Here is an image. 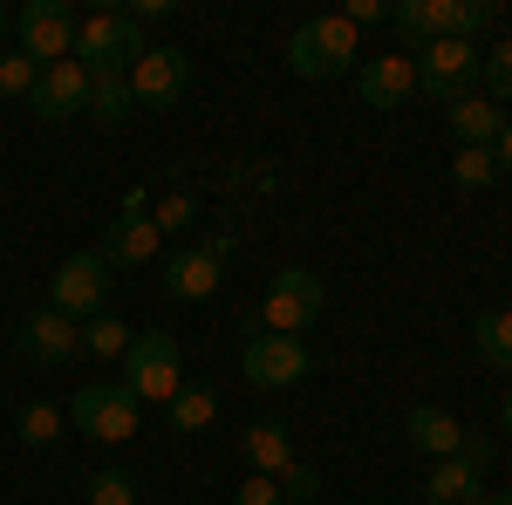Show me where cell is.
Listing matches in <instances>:
<instances>
[{
  "label": "cell",
  "instance_id": "6da1fadb",
  "mask_svg": "<svg viewBox=\"0 0 512 505\" xmlns=\"http://www.w3.org/2000/svg\"><path fill=\"white\" fill-rule=\"evenodd\" d=\"M355 55H362V28H349V14H315L287 35V69L301 82L355 76Z\"/></svg>",
  "mask_w": 512,
  "mask_h": 505
},
{
  "label": "cell",
  "instance_id": "7a4b0ae2",
  "mask_svg": "<svg viewBox=\"0 0 512 505\" xmlns=\"http://www.w3.org/2000/svg\"><path fill=\"white\" fill-rule=\"evenodd\" d=\"M123 389L137 403H171L185 389V355H178V335L164 328H137V342L123 355Z\"/></svg>",
  "mask_w": 512,
  "mask_h": 505
},
{
  "label": "cell",
  "instance_id": "3957f363",
  "mask_svg": "<svg viewBox=\"0 0 512 505\" xmlns=\"http://www.w3.org/2000/svg\"><path fill=\"white\" fill-rule=\"evenodd\" d=\"M144 48H151V41H144V28H137L123 7H103V14H82L76 21V62L89 76H103V69H123V76H130V62H137Z\"/></svg>",
  "mask_w": 512,
  "mask_h": 505
},
{
  "label": "cell",
  "instance_id": "277c9868",
  "mask_svg": "<svg viewBox=\"0 0 512 505\" xmlns=\"http://www.w3.org/2000/svg\"><path fill=\"white\" fill-rule=\"evenodd\" d=\"M76 7L69 0H28L21 14H14V35H21V55L35 62V69H55V62H69L76 55Z\"/></svg>",
  "mask_w": 512,
  "mask_h": 505
},
{
  "label": "cell",
  "instance_id": "5b68a950",
  "mask_svg": "<svg viewBox=\"0 0 512 505\" xmlns=\"http://www.w3.org/2000/svg\"><path fill=\"white\" fill-rule=\"evenodd\" d=\"M137 396L123 383H82L76 403H69V424L82 430V437H96V444H130L137 437Z\"/></svg>",
  "mask_w": 512,
  "mask_h": 505
},
{
  "label": "cell",
  "instance_id": "8992f818",
  "mask_svg": "<svg viewBox=\"0 0 512 505\" xmlns=\"http://www.w3.org/2000/svg\"><path fill=\"white\" fill-rule=\"evenodd\" d=\"M110 260L103 253H69L62 267H55V280H48V308L69 314V321H89V314H103V301H110Z\"/></svg>",
  "mask_w": 512,
  "mask_h": 505
},
{
  "label": "cell",
  "instance_id": "52a82bcc",
  "mask_svg": "<svg viewBox=\"0 0 512 505\" xmlns=\"http://www.w3.org/2000/svg\"><path fill=\"white\" fill-rule=\"evenodd\" d=\"M321 308H328V287H321V273L308 267H280L274 287H267V335H301V328H315Z\"/></svg>",
  "mask_w": 512,
  "mask_h": 505
},
{
  "label": "cell",
  "instance_id": "ba28073f",
  "mask_svg": "<svg viewBox=\"0 0 512 505\" xmlns=\"http://www.w3.org/2000/svg\"><path fill=\"white\" fill-rule=\"evenodd\" d=\"M239 369H246L253 389H294V383H308L315 355H308L301 335H267V328H260V335L239 349Z\"/></svg>",
  "mask_w": 512,
  "mask_h": 505
},
{
  "label": "cell",
  "instance_id": "9c48e42d",
  "mask_svg": "<svg viewBox=\"0 0 512 505\" xmlns=\"http://www.w3.org/2000/svg\"><path fill=\"white\" fill-rule=\"evenodd\" d=\"M185 89H192V55L171 48V41H151V48L130 62V96H137V110H171Z\"/></svg>",
  "mask_w": 512,
  "mask_h": 505
},
{
  "label": "cell",
  "instance_id": "30bf717a",
  "mask_svg": "<svg viewBox=\"0 0 512 505\" xmlns=\"http://www.w3.org/2000/svg\"><path fill=\"white\" fill-rule=\"evenodd\" d=\"M478 62H485L478 41H431V48L417 55V89L437 96V103H458V96L478 89Z\"/></svg>",
  "mask_w": 512,
  "mask_h": 505
},
{
  "label": "cell",
  "instance_id": "8fae6325",
  "mask_svg": "<svg viewBox=\"0 0 512 505\" xmlns=\"http://www.w3.org/2000/svg\"><path fill=\"white\" fill-rule=\"evenodd\" d=\"M14 349L28 355V362H41V369H55V362L82 355V321H69V314H55V308H35L14 321Z\"/></svg>",
  "mask_w": 512,
  "mask_h": 505
},
{
  "label": "cell",
  "instance_id": "7c38bea8",
  "mask_svg": "<svg viewBox=\"0 0 512 505\" xmlns=\"http://www.w3.org/2000/svg\"><path fill=\"white\" fill-rule=\"evenodd\" d=\"M226 239H212V246H192V253H171L164 260V294L171 301H212L219 294V280H226Z\"/></svg>",
  "mask_w": 512,
  "mask_h": 505
},
{
  "label": "cell",
  "instance_id": "4fadbf2b",
  "mask_svg": "<svg viewBox=\"0 0 512 505\" xmlns=\"http://www.w3.org/2000/svg\"><path fill=\"white\" fill-rule=\"evenodd\" d=\"M28 110H35L41 123H69L89 110V69H82L76 55L69 62H55V69H41L35 76V96H28Z\"/></svg>",
  "mask_w": 512,
  "mask_h": 505
},
{
  "label": "cell",
  "instance_id": "5bb4252c",
  "mask_svg": "<svg viewBox=\"0 0 512 505\" xmlns=\"http://www.w3.org/2000/svg\"><path fill=\"white\" fill-rule=\"evenodd\" d=\"M355 89L369 110H403L417 96V62L410 55H369V62H355Z\"/></svg>",
  "mask_w": 512,
  "mask_h": 505
},
{
  "label": "cell",
  "instance_id": "9a60e30c",
  "mask_svg": "<svg viewBox=\"0 0 512 505\" xmlns=\"http://www.w3.org/2000/svg\"><path fill=\"white\" fill-rule=\"evenodd\" d=\"M158 246H164V233L144 219V212H130V219L110 226V239H103L96 253L110 260V273H117V267H151V260H158Z\"/></svg>",
  "mask_w": 512,
  "mask_h": 505
},
{
  "label": "cell",
  "instance_id": "2e32d148",
  "mask_svg": "<svg viewBox=\"0 0 512 505\" xmlns=\"http://www.w3.org/2000/svg\"><path fill=\"white\" fill-rule=\"evenodd\" d=\"M403 430H410V444H417L431 465L437 458H458V437H465V424H458L444 403H417V410L403 417Z\"/></svg>",
  "mask_w": 512,
  "mask_h": 505
},
{
  "label": "cell",
  "instance_id": "e0dca14e",
  "mask_svg": "<svg viewBox=\"0 0 512 505\" xmlns=\"http://www.w3.org/2000/svg\"><path fill=\"white\" fill-rule=\"evenodd\" d=\"M444 110H451V130H458V144H478V151H492V144H499V130H506V110H499L485 89L458 96V103H444Z\"/></svg>",
  "mask_w": 512,
  "mask_h": 505
},
{
  "label": "cell",
  "instance_id": "ac0fdd59",
  "mask_svg": "<svg viewBox=\"0 0 512 505\" xmlns=\"http://www.w3.org/2000/svg\"><path fill=\"white\" fill-rule=\"evenodd\" d=\"M485 471L458 465V458H437L431 478H424V505H485Z\"/></svg>",
  "mask_w": 512,
  "mask_h": 505
},
{
  "label": "cell",
  "instance_id": "d6986e66",
  "mask_svg": "<svg viewBox=\"0 0 512 505\" xmlns=\"http://www.w3.org/2000/svg\"><path fill=\"white\" fill-rule=\"evenodd\" d=\"M246 458H253L260 478H287V471L301 465V458H294V430L287 424H253L246 430Z\"/></svg>",
  "mask_w": 512,
  "mask_h": 505
},
{
  "label": "cell",
  "instance_id": "ffe728a7",
  "mask_svg": "<svg viewBox=\"0 0 512 505\" xmlns=\"http://www.w3.org/2000/svg\"><path fill=\"white\" fill-rule=\"evenodd\" d=\"M62 430H69V410L62 403H21V417H14V437L28 444V451H55L62 444Z\"/></svg>",
  "mask_w": 512,
  "mask_h": 505
},
{
  "label": "cell",
  "instance_id": "44dd1931",
  "mask_svg": "<svg viewBox=\"0 0 512 505\" xmlns=\"http://www.w3.org/2000/svg\"><path fill=\"white\" fill-rule=\"evenodd\" d=\"M164 424H171V437H198L205 424H219V396L212 389H178L171 403H164Z\"/></svg>",
  "mask_w": 512,
  "mask_h": 505
},
{
  "label": "cell",
  "instance_id": "7402d4cb",
  "mask_svg": "<svg viewBox=\"0 0 512 505\" xmlns=\"http://www.w3.org/2000/svg\"><path fill=\"white\" fill-rule=\"evenodd\" d=\"M431 21H437V41H472L492 28V7L485 0H431Z\"/></svg>",
  "mask_w": 512,
  "mask_h": 505
},
{
  "label": "cell",
  "instance_id": "603a6c76",
  "mask_svg": "<svg viewBox=\"0 0 512 505\" xmlns=\"http://www.w3.org/2000/svg\"><path fill=\"white\" fill-rule=\"evenodd\" d=\"M130 342H137V335H130V321H117L110 308L82 321V355H96V362H123V355H130Z\"/></svg>",
  "mask_w": 512,
  "mask_h": 505
},
{
  "label": "cell",
  "instance_id": "cb8c5ba5",
  "mask_svg": "<svg viewBox=\"0 0 512 505\" xmlns=\"http://www.w3.org/2000/svg\"><path fill=\"white\" fill-rule=\"evenodd\" d=\"M130 110H137V96H130V76H123V69L89 76V117L96 123H123Z\"/></svg>",
  "mask_w": 512,
  "mask_h": 505
},
{
  "label": "cell",
  "instance_id": "d4e9b609",
  "mask_svg": "<svg viewBox=\"0 0 512 505\" xmlns=\"http://www.w3.org/2000/svg\"><path fill=\"white\" fill-rule=\"evenodd\" d=\"M472 335H478V355H485L499 376H512V308H485Z\"/></svg>",
  "mask_w": 512,
  "mask_h": 505
},
{
  "label": "cell",
  "instance_id": "484cf974",
  "mask_svg": "<svg viewBox=\"0 0 512 505\" xmlns=\"http://www.w3.org/2000/svg\"><path fill=\"white\" fill-rule=\"evenodd\" d=\"M451 178H458L465 192H485V185L499 178V157L478 151V144H458V157H451Z\"/></svg>",
  "mask_w": 512,
  "mask_h": 505
},
{
  "label": "cell",
  "instance_id": "4316f807",
  "mask_svg": "<svg viewBox=\"0 0 512 505\" xmlns=\"http://www.w3.org/2000/svg\"><path fill=\"white\" fill-rule=\"evenodd\" d=\"M478 82H485V96H492V103H512V41H492V48H485Z\"/></svg>",
  "mask_w": 512,
  "mask_h": 505
},
{
  "label": "cell",
  "instance_id": "83f0119b",
  "mask_svg": "<svg viewBox=\"0 0 512 505\" xmlns=\"http://www.w3.org/2000/svg\"><path fill=\"white\" fill-rule=\"evenodd\" d=\"M89 505H137V478L130 471H96L89 478Z\"/></svg>",
  "mask_w": 512,
  "mask_h": 505
},
{
  "label": "cell",
  "instance_id": "f1b7e54d",
  "mask_svg": "<svg viewBox=\"0 0 512 505\" xmlns=\"http://www.w3.org/2000/svg\"><path fill=\"white\" fill-rule=\"evenodd\" d=\"M35 62L28 55H0V96H35Z\"/></svg>",
  "mask_w": 512,
  "mask_h": 505
},
{
  "label": "cell",
  "instance_id": "f546056e",
  "mask_svg": "<svg viewBox=\"0 0 512 505\" xmlns=\"http://www.w3.org/2000/svg\"><path fill=\"white\" fill-rule=\"evenodd\" d=\"M151 226H158V233H178V226H192V192H171V198H158Z\"/></svg>",
  "mask_w": 512,
  "mask_h": 505
},
{
  "label": "cell",
  "instance_id": "4dcf8cb0",
  "mask_svg": "<svg viewBox=\"0 0 512 505\" xmlns=\"http://www.w3.org/2000/svg\"><path fill=\"white\" fill-rule=\"evenodd\" d=\"M233 505H287V492H280V478H260V471H253L233 492Z\"/></svg>",
  "mask_w": 512,
  "mask_h": 505
},
{
  "label": "cell",
  "instance_id": "1f68e13d",
  "mask_svg": "<svg viewBox=\"0 0 512 505\" xmlns=\"http://www.w3.org/2000/svg\"><path fill=\"white\" fill-rule=\"evenodd\" d=\"M458 465H472V471L492 465V430H465L458 437Z\"/></svg>",
  "mask_w": 512,
  "mask_h": 505
},
{
  "label": "cell",
  "instance_id": "d6a6232c",
  "mask_svg": "<svg viewBox=\"0 0 512 505\" xmlns=\"http://www.w3.org/2000/svg\"><path fill=\"white\" fill-rule=\"evenodd\" d=\"M280 492H287V505L315 499V492H321V471H315V465H294V471H287V478H280Z\"/></svg>",
  "mask_w": 512,
  "mask_h": 505
},
{
  "label": "cell",
  "instance_id": "836d02e7",
  "mask_svg": "<svg viewBox=\"0 0 512 505\" xmlns=\"http://www.w3.org/2000/svg\"><path fill=\"white\" fill-rule=\"evenodd\" d=\"M123 14H130L137 28H151V21H171V14H178V0H130Z\"/></svg>",
  "mask_w": 512,
  "mask_h": 505
},
{
  "label": "cell",
  "instance_id": "e575fe53",
  "mask_svg": "<svg viewBox=\"0 0 512 505\" xmlns=\"http://www.w3.org/2000/svg\"><path fill=\"white\" fill-rule=\"evenodd\" d=\"M362 21H390V0H355V7H349V28H362Z\"/></svg>",
  "mask_w": 512,
  "mask_h": 505
},
{
  "label": "cell",
  "instance_id": "d590c367",
  "mask_svg": "<svg viewBox=\"0 0 512 505\" xmlns=\"http://www.w3.org/2000/svg\"><path fill=\"white\" fill-rule=\"evenodd\" d=\"M492 157H499V171H512V117H506V130H499V144H492Z\"/></svg>",
  "mask_w": 512,
  "mask_h": 505
},
{
  "label": "cell",
  "instance_id": "8d00e7d4",
  "mask_svg": "<svg viewBox=\"0 0 512 505\" xmlns=\"http://www.w3.org/2000/svg\"><path fill=\"white\" fill-rule=\"evenodd\" d=\"M7 28H14V14H7V7H0V41H7Z\"/></svg>",
  "mask_w": 512,
  "mask_h": 505
},
{
  "label": "cell",
  "instance_id": "74e56055",
  "mask_svg": "<svg viewBox=\"0 0 512 505\" xmlns=\"http://www.w3.org/2000/svg\"><path fill=\"white\" fill-rule=\"evenodd\" d=\"M499 424H506V437H512V396H506V417H499Z\"/></svg>",
  "mask_w": 512,
  "mask_h": 505
},
{
  "label": "cell",
  "instance_id": "f35d334b",
  "mask_svg": "<svg viewBox=\"0 0 512 505\" xmlns=\"http://www.w3.org/2000/svg\"><path fill=\"white\" fill-rule=\"evenodd\" d=\"M485 505H512V492H499V499H485Z\"/></svg>",
  "mask_w": 512,
  "mask_h": 505
}]
</instances>
